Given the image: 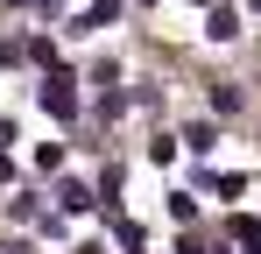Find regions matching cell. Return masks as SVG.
Segmentation results:
<instances>
[{
    "mask_svg": "<svg viewBox=\"0 0 261 254\" xmlns=\"http://www.w3.org/2000/svg\"><path fill=\"white\" fill-rule=\"evenodd\" d=\"M57 205H64V212H92L99 191H85V184H57Z\"/></svg>",
    "mask_w": 261,
    "mask_h": 254,
    "instance_id": "obj_3",
    "label": "cell"
},
{
    "mask_svg": "<svg viewBox=\"0 0 261 254\" xmlns=\"http://www.w3.org/2000/svg\"><path fill=\"white\" fill-rule=\"evenodd\" d=\"M198 7H212V0H198Z\"/></svg>",
    "mask_w": 261,
    "mask_h": 254,
    "instance_id": "obj_9",
    "label": "cell"
},
{
    "mask_svg": "<svg viewBox=\"0 0 261 254\" xmlns=\"http://www.w3.org/2000/svg\"><path fill=\"white\" fill-rule=\"evenodd\" d=\"M184 141H191V148H198V156H212V148H219V134H212V127H205V120L191 127V134H184Z\"/></svg>",
    "mask_w": 261,
    "mask_h": 254,
    "instance_id": "obj_5",
    "label": "cell"
},
{
    "mask_svg": "<svg viewBox=\"0 0 261 254\" xmlns=\"http://www.w3.org/2000/svg\"><path fill=\"white\" fill-rule=\"evenodd\" d=\"M233 240H240L247 254H261V219H233Z\"/></svg>",
    "mask_w": 261,
    "mask_h": 254,
    "instance_id": "obj_4",
    "label": "cell"
},
{
    "mask_svg": "<svg viewBox=\"0 0 261 254\" xmlns=\"http://www.w3.org/2000/svg\"><path fill=\"white\" fill-rule=\"evenodd\" d=\"M127 254H141V247H127Z\"/></svg>",
    "mask_w": 261,
    "mask_h": 254,
    "instance_id": "obj_11",
    "label": "cell"
},
{
    "mask_svg": "<svg viewBox=\"0 0 261 254\" xmlns=\"http://www.w3.org/2000/svg\"><path fill=\"white\" fill-rule=\"evenodd\" d=\"M205 36H212V42H233V36H240V14H233V7H212V14H205Z\"/></svg>",
    "mask_w": 261,
    "mask_h": 254,
    "instance_id": "obj_2",
    "label": "cell"
},
{
    "mask_svg": "<svg viewBox=\"0 0 261 254\" xmlns=\"http://www.w3.org/2000/svg\"><path fill=\"white\" fill-rule=\"evenodd\" d=\"M0 141H14V120H7V113H0Z\"/></svg>",
    "mask_w": 261,
    "mask_h": 254,
    "instance_id": "obj_7",
    "label": "cell"
},
{
    "mask_svg": "<svg viewBox=\"0 0 261 254\" xmlns=\"http://www.w3.org/2000/svg\"><path fill=\"white\" fill-rule=\"evenodd\" d=\"M0 254H29V247H0Z\"/></svg>",
    "mask_w": 261,
    "mask_h": 254,
    "instance_id": "obj_8",
    "label": "cell"
},
{
    "mask_svg": "<svg viewBox=\"0 0 261 254\" xmlns=\"http://www.w3.org/2000/svg\"><path fill=\"white\" fill-rule=\"evenodd\" d=\"M212 113H240V92L233 85H212Z\"/></svg>",
    "mask_w": 261,
    "mask_h": 254,
    "instance_id": "obj_6",
    "label": "cell"
},
{
    "mask_svg": "<svg viewBox=\"0 0 261 254\" xmlns=\"http://www.w3.org/2000/svg\"><path fill=\"white\" fill-rule=\"evenodd\" d=\"M43 113H57V120H71V113H78V92H71L64 71H49V78H43Z\"/></svg>",
    "mask_w": 261,
    "mask_h": 254,
    "instance_id": "obj_1",
    "label": "cell"
},
{
    "mask_svg": "<svg viewBox=\"0 0 261 254\" xmlns=\"http://www.w3.org/2000/svg\"><path fill=\"white\" fill-rule=\"evenodd\" d=\"M43 7H57V0H43Z\"/></svg>",
    "mask_w": 261,
    "mask_h": 254,
    "instance_id": "obj_10",
    "label": "cell"
}]
</instances>
